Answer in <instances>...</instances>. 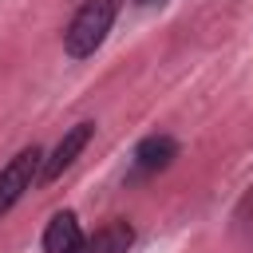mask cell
Listing matches in <instances>:
<instances>
[{
	"mask_svg": "<svg viewBox=\"0 0 253 253\" xmlns=\"http://www.w3.org/2000/svg\"><path fill=\"white\" fill-rule=\"evenodd\" d=\"M115 16H119V0H83V4L75 8V16H71L67 32H63V51H67L71 59L95 55V51L103 47Z\"/></svg>",
	"mask_w": 253,
	"mask_h": 253,
	"instance_id": "cell-1",
	"label": "cell"
},
{
	"mask_svg": "<svg viewBox=\"0 0 253 253\" xmlns=\"http://www.w3.org/2000/svg\"><path fill=\"white\" fill-rule=\"evenodd\" d=\"M40 170H43V150L32 142V146H24L16 158H8L4 166H0V217L40 182Z\"/></svg>",
	"mask_w": 253,
	"mask_h": 253,
	"instance_id": "cell-2",
	"label": "cell"
},
{
	"mask_svg": "<svg viewBox=\"0 0 253 253\" xmlns=\"http://www.w3.org/2000/svg\"><path fill=\"white\" fill-rule=\"evenodd\" d=\"M91 134H95V123H75V126H67V130H63V138L55 142L51 158H43L40 182H43V186H51L55 178H63V174L75 166V158L83 154V146L91 142Z\"/></svg>",
	"mask_w": 253,
	"mask_h": 253,
	"instance_id": "cell-3",
	"label": "cell"
},
{
	"mask_svg": "<svg viewBox=\"0 0 253 253\" xmlns=\"http://www.w3.org/2000/svg\"><path fill=\"white\" fill-rule=\"evenodd\" d=\"M174 158H178V142H174L170 134H150V138H142V142L134 146L130 170H134V178H150V174L166 170Z\"/></svg>",
	"mask_w": 253,
	"mask_h": 253,
	"instance_id": "cell-4",
	"label": "cell"
},
{
	"mask_svg": "<svg viewBox=\"0 0 253 253\" xmlns=\"http://www.w3.org/2000/svg\"><path fill=\"white\" fill-rule=\"evenodd\" d=\"M83 249V229H79V217L71 210H59L51 213L47 229H43V253H79Z\"/></svg>",
	"mask_w": 253,
	"mask_h": 253,
	"instance_id": "cell-5",
	"label": "cell"
},
{
	"mask_svg": "<svg viewBox=\"0 0 253 253\" xmlns=\"http://www.w3.org/2000/svg\"><path fill=\"white\" fill-rule=\"evenodd\" d=\"M130 241H134L130 221L115 217V221L99 225L91 237H83V249H79V253H126V249H130Z\"/></svg>",
	"mask_w": 253,
	"mask_h": 253,
	"instance_id": "cell-6",
	"label": "cell"
},
{
	"mask_svg": "<svg viewBox=\"0 0 253 253\" xmlns=\"http://www.w3.org/2000/svg\"><path fill=\"white\" fill-rule=\"evenodd\" d=\"M138 4H150V0H138Z\"/></svg>",
	"mask_w": 253,
	"mask_h": 253,
	"instance_id": "cell-7",
	"label": "cell"
}]
</instances>
